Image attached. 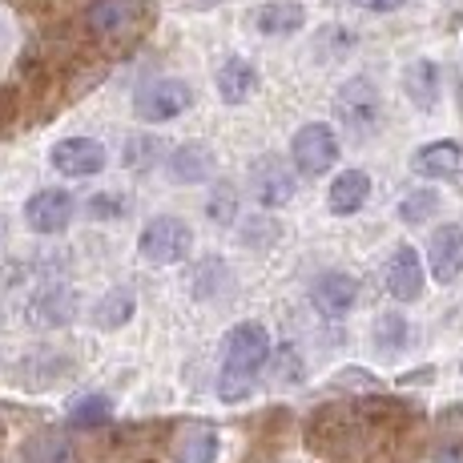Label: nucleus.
<instances>
[{
  "instance_id": "28",
  "label": "nucleus",
  "mask_w": 463,
  "mask_h": 463,
  "mask_svg": "<svg viewBox=\"0 0 463 463\" xmlns=\"http://www.w3.org/2000/svg\"><path fill=\"white\" fill-rule=\"evenodd\" d=\"M435 463H463V443H451V448H439Z\"/></svg>"
},
{
  "instance_id": "14",
  "label": "nucleus",
  "mask_w": 463,
  "mask_h": 463,
  "mask_svg": "<svg viewBox=\"0 0 463 463\" xmlns=\"http://www.w3.org/2000/svg\"><path fill=\"white\" fill-rule=\"evenodd\" d=\"M258 89V69L242 57H226L218 65V97L226 105H246Z\"/></svg>"
},
{
  "instance_id": "21",
  "label": "nucleus",
  "mask_w": 463,
  "mask_h": 463,
  "mask_svg": "<svg viewBox=\"0 0 463 463\" xmlns=\"http://www.w3.org/2000/svg\"><path fill=\"white\" fill-rule=\"evenodd\" d=\"M69 420H73L77 427H101L113 420V403L105 395H77L73 403H69Z\"/></svg>"
},
{
  "instance_id": "18",
  "label": "nucleus",
  "mask_w": 463,
  "mask_h": 463,
  "mask_svg": "<svg viewBox=\"0 0 463 463\" xmlns=\"http://www.w3.org/2000/svg\"><path fill=\"white\" fill-rule=\"evenodd\" d=\"M169 174L177 182H210L213 177V154L206 141H185L169 154Z\"/></svg>"
},
{
  "instance_id": "23",
  "label": "nucleus",
  "mask_w": 463,
  "mask_h": 463,
  "mask_svg": "<svg viewBox=\"0 0 463 463\" xmlns=\"http://www.w3.org/2000/svg\"><path fill=\"white\" fill-rule=\"evenodd\" d=\"M435 210H439V194L435 190H415V194H407V198L399 202V222L420 226V222L435 218Z\"/></svg>"
},
{
  "instance_id": "15",
  "label": "nucleus",
  "mask_w": 463,
  "mask_h": 463,
  "mask_svg": "<svg viewBox=\"0 0 463 463\" xmlns=\"http://www.w3.org/2000/svg\"><path fill=\"white\" fill-rule=\"evenodd\" d=\"M371 198V177L363 174V169H343V174L331 182V194H326V206H331V213H359L363 206H367Z\"/></svg>"
},
{
  "instance_id": "24",
  "label": "nucleus",
  "mask_w": 463,
  "mask_h": 463,
  "mask_svg": "<svg viewBox=\"0 0 463 463\" xmlns=\"http://www.w3.org/2000/svg\"><path fill=\"white\" fill-rule=\"evenodd\" d=\"M206 210H210L213 222L230 226V222H234V213H238V194L230 190L226 182H218V185H213V194H210V202H206Z\"/></svg>"
},
{
  "instance_id": "10",
  "label": "nucleus",
  "mask_w": 463,
  "mask_h": 463,
  "mask_svg": "<svg viewBox=\"0 0 463 463\" xmlns=\"http://www.w3.org/2000/svg\"><path fill=\"white\" fill-rule=\"evenodd\" d=\"M24 222H29L37 234H61V230L73 222V198L65 190H41L29 198L24 206Z\"/></svg>"
},
{
  "instance_id": "5",
  "label": "nucleus",
  "mask_w": 463,
  "mask_h": 463,
  "mask_svg": "<svg viewBox=\"0 0 463 463\" xmlns=\"http://www.w3.org/2000/svg\"><path fill=\"white\" fill-rule=\"evenodd\" d=\"M190 105H194V89L185 81H177V77H162V81L141 85L137 97H133V109H137L141 121H174Z\"/></svg>"
},
{
  "instance_id": "3",
  "label": "nucleus",
  "mask_w": 463,
  "mask_h": 463,
  "mask_svg": "<svg viewBox=\"0 0 463 463\" xmlns=\"http://www.w3.org/2000/svg\"><path fill=\"white\" fill-rule=\"evenodd\" d=\"M190 246H194V234H190V226H185L182 218H154L137 238L141 258L154 262V266L182 262V258L190 254Z\"/></svg>"
},
{
  "instance_id": "4",
  "label": "nucleus",
  "mask_w": 463,
  "mask_h": 463,
  "mask_svg": "<svg viewBox=\"0 0 463 463\" xmlns=\"http://www.w3.org/2000/svg\"><path fill=\"white\" fill-rule=\"evenodd\" d=\"M146 21V0H93L85 8L89 33H97L101 41H126L141 29Z\"/></svg>"
},
{
  "instance_id": "26",
  "label": "nucleus",
  "mask_w": 463,
  "mask_h": 463,
  "mask_svg": "<svg viewBox=\"0 0 463 463\" xmlns=\"http://www.w3.org/2000/svg\"><path fill=\"white\" fill-rule=\"evenodd\" d=\"M89 218H97V222H113V218H121V198H109V194H97V198H89Z\"/></svg>"
},
{
  "instance_id": "9",
  "label": "nucleus",
  "mask_w": 463,
  "mask_h": 463,
  "mask_svg": "<svg viewBox=\"0 0 463 463\" xmlns=\"http://www.w3.org/2000/svg\"><path fill=\"white\" fill-rule=\"evenodd\" d=\"M427 262H431V274L435 282H456L463 274V226L459 222H448V226H439L431 234V242H427Z\"/></svg>"
},
{
  "instance_id": "17",
  "label": "nucleus",
  "mask_w": 463,
  "mask_h": 463,
  "mask_svg": "<svg viewBox=\"0 0 463 463\" xmlns=\"http://www.w3.org/2000/svg\"><path fill=\"white\" fill-rule=\"evenodd\" d=\"M403 89L407 97H411V105H420V109H435L439 105V89H443V77H439V65L435 61H411V65L403 69Z\"/></svg>"
},
{
  "instance_id": "22",
  "label": "nucleus",
  "mask_w": 463,
  "mask_h": 463,
  "mask_svg": "<svg viewBox=\"0 0 463 463\" xmlns=\"http://www.w3.org/2000/svg\"><path fill=\"white\" fill-rule=\"evenodd\" d=\"M375 346L383 354H399L407 346V318L403 315H379V323H375Z\"/></svg>"
},
{
  "instance_id": "27",
  "label": "nucleus",
  "mask_w": 463,
  "mask_h": 463,
  "mask_svg": "<svg viewBox=\"0 0 463 463\" xmlns=\"http://www.w3.org/2000/svg\"><path fill=\"white\" fill-rule=\"evenodd\" d=\"M351 5L367 8V13H395V8H403L407 0H351Z\"/></svg>"
},
{
  "instance_id": "29",
  "label": "nucleus",
  "mask_w": 463,
  "mask_h": 463,
  "mask_svg": "<svg viewBox=\"0 0 463 463\" xmlns=\"http://www.w3.org/2000/svg\"><path fill=\"white\" fill-rule=\"evenodd\" d=\"M459 371H463V363H459Z\"/></svg>"
},
{
  "instance_id": "11",
  "label": "nucleus",
  "mask_w": 463,
  "mask_h": 463,
  "mask_svg": "<svg viewBox=\"0 0 463 463\" xmlns=\"http://www.w3.org/2000/svg\"><path fill=\"white\" fill-rule=\"evenodd\" d=\"M411 169L420 177H439V182H448V177H463V141H427L423 149H415L411 157Z\"/></svg>"
},
{
  "instance_id": "1",
  "label": "nucleus",
  "mask_w": 463,
  "mask_h": 463,
  "mask_svg": "<svg viewBox=\"0 0 463 463\" xmlns=\"http://www.w3.org/2000/svg\"><path fill=\"white\" fill-rule=\"evenodd\" d=\"M270 359V335L262 323H238L222 338V375H218V399L238 403L254 391L258 371Z\"/></svg>"
},
{
  "instance_id": "13",
  "label": "nucleus",
  "mask_w": 463,
  "mask_h": 463,
  "mask_svg": "<svg viewBox=\"0 0 463 463\" xmlns=\"http://www.w3.org/2000/svg\"><path fill=\"white\" fill-rule=\"evenodd\" d=\"M387 290L391 298L399 302H415L423 295V262H420V250L411 246H399L387 262Z\"/></svg>"
},
{
  "instance_id": "20",
  "label": "nucleus",
  "mask_w": 463,
  "mask_h": 463,
  "mask_svg": "<svg viewBox=\"0 0 463 463\" xmlns=\"http://www.w3.org/2000/svg\"><path fill=\"white\" fill-rule=\"evenodd\" d=\"M133 310H137V298H133L129 287H113L109 295L93 307V323L101 326V331H118V326H126L133 318Z\"/></svg>"
},
{
  "instance_id": "16",
  "label": "nucleus",
  "mask_w": 463,
  "mask_h": 463,
  "mask_svg": "<svg viewBox=\"0 0 463 463\" xmlns=\"http://www.w3.org/2000/svg\"><path fill=\"white\" fill-rule=\"evenodd\" d=\"M302 24H307V8L295 0H274V5H262L254 13V29L262 37H295Z\"/></svg>"
},
{
  "instance_id": "7",
  "label": "nucleus",
  "mask_w": 463,
  "mask_h": 463,
  "mask_svg": "<svg viewBox=\"0 0 463 463\" xmlns=\"http://www.w3.org/2000/svg\"><path fill=\"white\" fill-rule=\"evenodd\" d=\"M49 162H52L57 174H65V177H93V174L105 169L109 154H105V146L93 141V137H65V141L52 146Z\"/></svg>"
},
{
  "instance_id": "12",
  "label": "nucleus",
  "mask_w": 463,
  "mask_h": 463,
  "mask_svg": "<svg viewBox=\"0 0 463 463\" xmlns=\"http://www.w3.org/2000/svg\"><path fill=\"white\" fill-rule=\"evenodd\" d=\"M354 298H359V282L343 270L323 274V279L315 282V290H310V302H315V310L323 318H343L346 310L354 307Z\"/></svg>"
},
{
  "instance_id": "25",
  "label": "nucleus",
  "mask_w": 463,
  "mask_h": 463,
  "mask_svg": "<svg viewBox=\"0 0 463 463\" xmlns=\"http://www.w3.org/2000/svg\"><path fill=\"white\" fill-rule=\"evenodd\" d=\"M157 141L154 137H133L129 141V154H126V165L129 169H146V165H154L157 162Z\"/></svg>"
},
{
  "instance_id": "8",
  "label": "nucleus",
  "mask_w": 463,
  "mask_h": 463,
  "mask_svg": "<svg viewBox=\"0 0 463 463\" xmlns=\"http://www.w3.org/2000/svg\"><path fill=\"white\" fill-rule=\"evenodd\" d=\"M295 174L282 165V157H258L250 165V190L266 210H279L295 198Z\"/></svg>"
},
{
  "instance_id": "19",
  "label": "nucleus",
  "mask_w": 463,
  "mask_h": 463,
  "mask_svg": "<svg viewBox=\"0 0 463 463\" xmlns=\"http://www.w3.org/2000/svg\"><path fill=\"white\" fill-rule=\"evenodd\" d=\"M218 451H222V435H218V427L198 423V427H190V431H185L182 439H177L174 463H213V459H218Z\"/></svg>"
},
{
  "instance_id": "2",
  "label": "nucleus",
  "mask_w": 463,
  "mask_h": 463,
  "mask_svg": "<svg viewBox=\"0 0 463 463\" xmlns=\"http://www.w3.org/2000/svg\"><path fill=\"white\" fill-rule=\"evenodd\" d=\"M335 118L343 121L351 141L375 137L383 126V97H379L375 81H371V77H351L335 97Z\"/></svg>"
},
{
  "instance_id": "6",
  "label": "nucleus",
  "mask_w": 463,
  "mask_h": 463,
  "mask_svg": "<svg viewBox=\"0 0 463 463\" xmlns=\"http://www.w3.org/2000/svg\"><path fill=\"white\" fill-rule=\"evenodd\" d=\"M290 157H295V165L307 177L326 174V169L338 162V137H335V129L323 126V121H310V126H302L295 133V141H290Z\"/></svg>"
}]
</instances>
